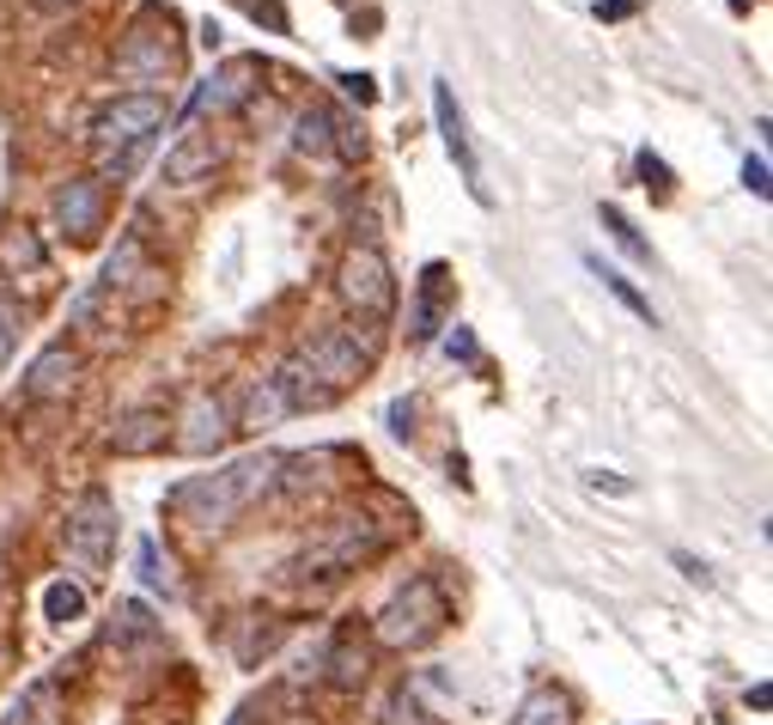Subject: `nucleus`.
<instances>
[{
    "mask_svg": "<svg viewBox=\"0 0 773 725\" xmlns=\"http://www.w3.org/2000/svg\"><path fill=\"white\" fill-rule=\"evenodd\" d=\"M275 482H280V451H250V458L225 463V470H213V475L177 482V488H170V513L184 518L189 530L213 537V530H225L244 506L263 501Z\"/></svg>",
    "mask_w": 773,
    "mask_h": 725,
    "instance_id": "nucleus-1",
    "label": "nucleus"
},
{
    "mask_svg": "<svg viewBox=\"0 0 773 725\" xmlns=\"http://www.w3.org/2000/svg\"><path fill=\"white\" fill-rule=\"evenodd\" d=\"M445 622H451V604H445V592H439V580H408L402 592L378 609L372 640L390 647V652H415V647H427Z\"/></svg>",
    "mask_w": 773,
    "mask_h": 725,
    "instance_id": "nucleus-2",
    "label": "nucleus"
},
{
    "mask_svg": "<svg viewBox=\"0 0 773 725\" xmlns=\"http://www.w3.org/2000/svg\"><path fill=\"white\" fill-rule=\"evenodd\" d=\"M335 299L366 323H384L396 311V275L378 244H347L335 263Z\"/></svg>",
    "mask_w": 773,
    "mask_h": 725,
    "instance_id": "nucleus-3",
    "label": "nucleus"
},
{
    "mask_svg": "<svg viewBox=\"0 0 773 725\" xmlns=\"http://www.w3.org/2000/svg\"><path fill=\"white\" fill-rule=\"evenodd\" d=\"M165 110L170 105L158 92H122V98H110V105L92 117L98 153H146V141L165 129Z\"/></svg>",
    "mask_w": 773,
    "mask_h": 725,
    "instance_id": "nucleus-4",
    "label": "nucleus"
},
{
    "mask_svg": "<svg viewBox=\"0 0 773 725\" xmlns=\"http://www.w3.org/2000/svg\"><path fill=\"white\" fill-rule=\"evenodd\" d=\"M232 409H225V396L196 384L184 396V409L170 415V451H184V458H220L225 439H232Z\"/></svg>",
    "mask_w": 773,
    "mask_h": 725,
    "instance_id": "nucleus-5",
    "label": "nucleus"
},
{
    "mask_svg": "<svg viewBox=\"0 0 773 725\" xmlns=\"http://www.w3.org/2000/svg\"><path fill=\"white\" fill-rule=\"evenodd\" d=\"M110 549H117V501L104 488H86L67 506V561L79 573H104Z\"/></svg>",
    "mask_w": 773,
    "mask_h": 725,
    "instance_id": "nucleus-6",
    "label": "nucleus"
},
{
    "mask_svg": "<svg viewBox=\"0 0 773 725\" xmlns=\"http://www.w3.org/2000/svg\"><path fill=\"white\" fill-rule=\"evenodd\" d=\"M292 360H299V366L311 372L329 396H341L347 384H360L372 372V342L347 323V330H329V336H317V342H305Z\"/></svg>",
    "mask_w": 773,
    "mask_h": 725,
    "instance_id": "nucleus-7",
    "label": "nucleus"
},
{
    "mask_svg": "<svg viewBox=\"0 0 773 725\" xmlns=\"http://www.w3.org/2000/svg\"><path fill=\"white\" fill-rule=\"evenodd\" d=\"M170 67H177V37H170V13L158 19V7L141 19V25L122 37L117 50V74L122 79H141V86H153V79H165Z\"/></svg>",
    "mask_w": 773,
    "mask_h": 725,
    "instance_id": "nucleus-8",
    "label": "nucleus"
},
{
    "mask_svg": "<svg viewBox=\"0 0 773 725\" xmlns=\"http://www.w3.org/2000/svg\"><path fill=\"white\" fill-rule=\"evenodd\" d=\"M384 549V525L366 513H347L329 525V537L317 542V554H305V568H323V580H335V573L360 568V561H372V554Z\"/></svg>",
    "mask_w": 773,
    "mask_h": 725,
    "instance_id": "nucleus-9",
    "label": "nucleus"
},
{
    "mask_svg": "<svg viewBox=\"0 0 773 725\" xmlns=\"http://www.w3.org/2000/svg\"><path fill=\"white\" fill-rule=\"evenodd\" d=\"M98 287L117 299V293H129V299H153V293H165V268L146 256V238L129 232L117 238V251L104 256V275H98Z\"/></svg>",
    "mask_w": 773,
    "mask_h": 725,
    "instance_id": "nucleus-10",
    "label": "nucleus"
},
{
    "mask_svg": "<svg viewBox=\"0 0 773 725\" xmlns=\"http://www.w3.org/2000/svg\"><path fill=\"white\" fill-rule=\"evenodd\" d=\"M55 226H62L67 238H74V244H86V238H98L104 232V213H110V189L98 184L92 172L86 177H67L62 189H55Z\"/></svg>",
    "mask_w": 773,
    "mask_h": 725,
    "instance_id": "nucleus-11",
    "label": "nucleus"
},
{
    "mask_svg": "<svg viewBox=\"0 0 773 725\" xmlns=\"http://www.w3.org/2000/svg\"><path fill=\"white\" fill-rule=\"evenodd\" d=\"M256 74L263 67L250 62V55H232V62H220L208 79H201L196 92H189V117H225V110H238L250 92H256Z\"/></svg>",
    "mask_w": 773,
    "mask_h": 725,
    "instance_id": "nucleus-12",
    "label": "nucleus"
},
{
    "mask_svg": "<svg viewBox=\"0 0 773 725\" xmlns=\"http://www.w3.org/2000/svg\"><path fill=\"white\" fill-rule=\"evenodd\" d=\"M79 372H86L79 348L49 342L37 360H31V372H25V384H19V396H25V403H67V396L79 391Z\"/></svg>",
    "mask_w": 773,
    "mask_h": 725,
    "instance_id": "nucleus-13",
    "label": "nucleus"
},
{
    "mask_svg": "<svg viewBox=\"0 0 773 725\" xmlns=\"http://www.w3.org/2000/svg\"><path fill=\"white\" fill-rule=\"evenodd\" d=\"M433 122H439V134H445V153L457 158V172H463V184H470V196L487 208L494 196H487V177H482V165H475V146H470V129H463V110H457L451 79H433Z\"/></svg>",
    "mask_w": 773,
    "mask_h": 725,
    "instance_id": "nucleus-14",
    "label": "nucleus"
},
{
    "mask_svg": "<svg viewBox=\"0 0 773 725\" xmlns=\"http://www.w3.org/2000/svg\"><path fill=\"white\" fill-rule=\"evenodd\" d=\"M445 311H451V268L427 263L415 281V305H408V342H433L445 330Z\"/></svg>",
    "mask_w": 773,
    "mask_h": 725,
    "instance_id": "nucleus-15",
    "label": "nucleus"
},
{
    "mask_svg": "<svg viewBox=\"0 0 773 725\" xmlns=\"http://www.w3.org/2000/svg\"><path fill=\"white\" fill-rule=\"evenodd\" d=\"M104 446H110V458H153V451L170 446V415L165 409H129V415H117V421H110V433H104Z\"/></svg>",
    "mask_w": 773,
    "mask_h": 725,
    "instance_id": "nucleus-16",
    "label": "nucleus"
},
{
    "mask_svg": "<svg viewBox=\"0 0 773 725\" xmlns=\"http://www.w3.org/2000/svg\"><path fill=\"white\" fill-rule=\"evenodd\" d=\"M213 165H220V141H213V134H184V141L165 153V184H196Z\"/></svg>",
    "mask_w": 773,
    "mask_h": 725,
    "instance_id": "nucleus-17",
    "label": "nucleus"
},
{
    "mask_svg": "<svg viewBox=\"0 0 773 725\" xmlns=\"http://www.w3.org/2000/svg\"><path fill=\"white\" fill-rule=\"evenodd\" d=\"M275 421H287V396H280V384H275V378H250L244 409L232 415V427H250V433H263V427H275Z\"/></svg>",
    "mask_w": 773,
    "mask_h": 725,
    "instance_id": "nucleus-18",
    "label": "nucleus"
},
{
    "mask_svg": "<svg viewBox=\"0 0 773 725\" xmlns=\"http://www.w3.org/2000/svg\"><path fill=\"white\" fill-rule=\"evenodd\" d=\"M323 677L341 689V695H354V689H366V677H372V652L360 647V640H335V647L323 652Z\"/></svg>",
    "mask_w": 773,
    "mask_h": 725,
    "instance_id": "nucleus-19",
    "label": "nucleus"
},
{
    "mask_svg": "<svg viewBox=\"0 0 773 725\" xmlns=\"http://www.w3.org/2000/svg\"><path fill=\"white\" fill-rule=\"evenodd\" d=\"M275 384H280V396H287V415H311V409H329V403H335L299 360H287V366L275 372Z\"/></svg>",
    "mask_w": 773,
    "mask_h": 725,
    "instance_id": "nucleus-20",
    "label": "nucleus"
},
{
    "mask_svg": "<svg viewBox=\"0 0 773 725\" xmlns=\"http://www.w3.org/2000/svg\"><path fill=\"white\" fill-rule=\"evenodd\" d=\"M0 268H13V275H43L49 268V251H43V238L13 226V232L0 238Z\"/></svg>",
    "mask_w": 773,
    "mask_h": 725,
    "instance_id": "nucleus-21",
    "label": "nucleus"
},
{
    "mask_svg": "<svg viewBox=\"0 0 773 725\" xmlns=\"http://www.w3.org/2000/svg\"><path fill=\"white\" fill-rule=\"evenodd\" d=\"M280 622L275 616H244V628L232 634V652H238V664H256V659H268V652L280 647Z\"/></svg>",
    "mask_w": 773,
    "mask_h": 725,
    "instance_id": "nucleus-22",
    "label": "nucleus"
},
{
    "mask_svg": "<svg viewBox=\"0 0 773 725\" xmlns=\"http://www.w3.org/2000/svg\"><path fill=\"white\" fill-rule=\"evenodd\" d=\"M518 725H573V695L554 689V683L530 689L524 707H518Z\"/></svg>",
    "mask_w": 773,
    "mask_h": 725,
    "instance_id": "nucleus-23",
    "label": "nucleus"
},
{
    "mask_svg": "<svg viewBox=\"0 0 773 725\" xmlns=\"http://www.w3.org/2000/svg\"><path fill=\"white\" fill-rule=\"evenodd\" d=\"M134 568H141V580H146V592H165V597H177L184 585H177V568H170V554H158V542L146 537L141 549H134Z\"/></svg>",
    "mask_w": 773,
    "mask_h": 725,
    "instance_id": "nucleus-24",
    "label": "nucleus"
},
{
    "mask_svg": "<svg viewBox=\"0 0 773 725\" xmlns=\"http://www.w3.org/2000/svg\"><path fill=\"white\" fill-rule=\"evenodd\" d=\"M590 275L604 281V293H616V299H621V305H628V311H633V317H640V323H652V330H658V311H652V299H645V293H640V287H633V281H628V275H621V268H609V263H590Z\"/></svg>",
    "mask_w": 773,
    "mask_h": 725,
    "instance_id": "nucleus-25",
    "label": "nucleus"
},
{
    "mask_svg": "<svg viewBox=\"0 0 773 725\" xmlns=\"http://www.w3.org/2000/svg\"><path fill=\"white\" fill-rule=\"evenodd\" d=\"M292 146H299L305 158H329V110H299V122H292Z\"/></svg>",
    "mask_w": 773,
    "mask_h": 725,
    "instance_id": "nucleus-26",
    "label": "nucleus"
},
{
    "mask_svg": "<svg viewBox=\"0 0 773 725\" xmlns=\"http://www.w3.org/2000/svg\"><path fill=\"white\" fill-rule=\"evenodd\" d=\"M43 616H49V622H79V616H86V585L55 580L49 592H43Z\"/></svg>",
    "mask_w": 773,
    "mask_h": 725,
    "instance_id": "nucleus-27",
    "label": "nucleus"
},
{
    "mask_svg": "<svg viewBox=\"0 0 773 725\" xmlns=\"http://www.w3.org/2000/svg\"><path fill=\"white\" fill-rule=\"evenodd\" d=\"M604 232L616 238V244H621V251L633 256V263H652V244H645V238L633 232V220H628V213H621V208H604Z\"/></svg>",
    "mask_w": 773,
    "mask_h": 725,
    "instance_id": "nucleus-28",
    "label": "nucleus"
},
{
    "mask_svg": "<svg viewBox=\"0 0 773 725\" xmlns=\"http://www.w3.org/2000/svg\"><path fill=\"white\" fill-rule=\"evenodd\" d=\"M329 153H341V158H366V129H360L354 117H335V110H329Z\"/></svg>",
    "mask_w": 773,
    "mask_h": 725,
    "instance_id": "nucleus-29",
    "label": "nucleus"
},
{
    "mask_svg": "<svg viewBox=\"0 0 773 725\" xmlns=\"http://www.w3.org/2000/svg\"><path fill=\"white\" fill-rule=\"evenodd\" d=\"M19 336H25V311H19L7 293H0V366L13 360V348H19Z\"/></svg>",
    "mask_w": 773,
    "mask_h": 725,
    "instance_id": "nucleus-30",
    "label": "nucleus"
},
{
    "mask_svg": "<svg viewBox=\"0 0 773 725\" xmlns=\"http://www.w3.org/2000/svg\"><path fill=\"white\" fill-rule=\"evenodd\" d=\"M117 616H122V622H117V634H122V640H141V634H153V616H146L141 604H122Z\"/></svg>",
    "mask_w": 773,
    "mask_h": 725,
    "instance_id": "nucleus-31",
    "label": "nucleus"
},
{
    "mask_svg": "<svg viewBox=\"0 0 773 725\" xmlns=\"http://www.w3.org/2000/svg\"><path fill=\"white\" fill-rule=\"evenodd\" d=\"M335 86H341V92H347V98H354L360 110H366L372 98H378V79H372V74H341Z\"/></svg>",
    "mask_w": 773,
    "mask_h": 725,
    "instance_id": "nucleus-32",
    "label": "nucleus"
},
{
    "mask_svg": "<svg viewBox=\"0 0 773 725\" xmlns=\"http://www.w3.org/2000/svg\"><path fill=\"white\" fill-rule=\"evenodd\" d=\"M743 184H749V196H761V201H768V158H761V153H749L743 158Z\"/></svg>",
    "mask_w": 773,
    "mask_h": 725,
    "instance_id": "nucleus-33",
    "label": "nucleus"
},
{
    "mask_svg": "<svg viewBox=\"0 0 773 725\" xmlns=\"http://www.w3.org/2000/svg\"><path fill=\"white\" fill-rule=\"evenodd\" d=\"M640 177H645V184L658 189V196H664V189H670V165H664V158H658V153H640Z\"/></svg>",
    "mask_w": 773,
    "mask_h": 725,
    "instance_id": "nucleus-34",
    "label": "nucleus"
},
{
    "mask_svg": "<svg viewBox=\"0 0 773 725\" xmlns=\"http://www.w3.org/2000/svg\"><path fill=\"white\" fill-rule=\"evenodd\" d=\"M390 433H396V439L415 433V403H390Z\"/></svg>",
    "mask_w": 773,
    "mask_h": 725,
    "instance_id": "nucleus-35",
    "label": "nucleus"
},
{
    "mask_svg": "<svg viewBox=\"0 0 773 725\" xmlns=\"http://www.w3.org/2000/svg\"><path fill=\"white\" fill-rule=\"evenodd\" d=\"M445 354H451V360H475V336H470V330H463V323H457V330H451V342H445Z\"/></svg>",
    "mask_w": 773,
    "mask_h": 725,
    "instance_id": "nucleus-36",
    "label": "nucleus"
},
{
    "mask_svg": "<svg viewBox=\"0 0 773 725\" xmlns=\"http://www.w3.org/2000/svg\"><path fill=\"white\" fill-rule=\"evenodd\" d=\"M256 19H268V31H287V13H280V0H256Z\"/></svg>",
    "mask_w": 773,
    "mask_h": 725,
    "instance_id": "nucleus-37",
    "label": "nucleus"
},
{
    "mask_svg": "<svg viewBox=\"0 0 773 725\" xmlns=\"http://www.w3.org/2000/svg\"><path fill=\"white\" fill-rule=\"evenodd\" d=\"M590 488H609V494H628V482H621V475H609V470H590Z\"/></svg>",
    "mask_w": 773,
    "mask_h": 725,
    "instance_id": "nucleus-38",
    "label": "nucleus"
},
{
    "mask_svg": "<svg viewBox=\"0 0 773 725\" xmlns=\"http://www.w3.org/2000/svg\"><path fill=\"white\" fill-rule=\"evenodd\" d=\"M633 7H640V0H609V7H597V13H604V19H628Z\"/></svg>",
    "mask_w": 773,
    "mask_h": 725,
    "instance_id": "nucleus-39",
    "label": "nucleus"
},
{
    "mask_svg": "<svg viewBox=\"0 0 773 725\" xmlns=\"http://www.w3.org/2000/svg\"><path fill=\"white\" fill-rule=\"evenodd\" d=\"M768 701H773V689H768V683L749 689V707H755V713H768Z\"/></svg>",
    "mask_w": 773,
    "mask_h": 725,
    "instance_id": "nucleus-40",
    "label": "nucleus"
},
{
    "mask_svg": "<svg viewBox=\"0 0 773 725\" xmlns=\"http://www.w3.org/2000/svg\"><path fill=\"white\" fill-rule=\"evenodd\" d=\"M749 7H755V0H731V13H749Z\"/></svg>",
    "mask_w": 773,
    "mask_h": 725,
    "instance_id": "nucleus-41",
    "label": "nucleus"
},
{
    "mask_svg": "<svg viewBox=\"0 0 773 725\" xmlns=\"http://www.w3.org/2000/svg\"><path fill=\"white\" fill-rule=\"evenodd\" d=\"M225 725H256V719H250V713H238V719H225Z\"/></svg>",
    "mask_w": 773,
    "mask_h": 725,
    "instance_id": "nucleus-42",
    "label": "nucleus"
},
{
    "mask_svg": "<svg viewBox=\"0 0 773 725\" xmlns=\"http://www.w3.org/2000/svg\"><path fill=\"white\" fill-rule=\"evenodd\" d=\"M37 7H62V0H37Z\"/></svg>",
    "mask_w": 773,
    "mask_h": 725,
    "instance_id": "nucleus-43",
    "label": "nucleus"
}]
</instances>
